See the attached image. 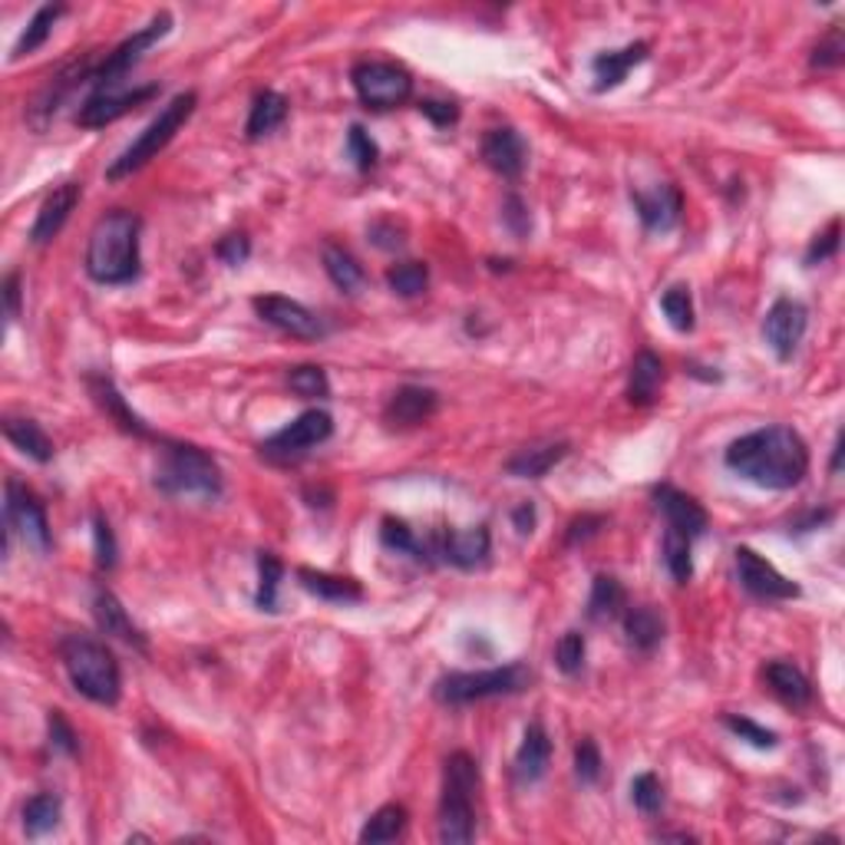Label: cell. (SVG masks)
<instances>
[{
	"label": "cell",
	"mask_w": 845,
	"mask_h": 845,
	"mask_svg": "<svg viewBox=\"0 0 845 845\" xmlns=\"http://www.w3.org/2000/svg\"><path fill=\"white\" fill-rule=\"evenodd\" d=\"M726 470L759 489H792L809 473V450L792 427H763L730 443Z\"/></svg>",
	"instance_id": "1"
},
{
	"label": "cell",
	"mask_w": 845,
	"mask_h": 845,
	"mask_svg": "<svg viewBox=\"0 0 845 845\" xmlns=\"http://www.w3.org/2000/svg\"><path fill=\"white\" fill-rule=\"evenodd\" d=\"M139 215L116 209L106 212L87 245V274L97 284H129L139 274Z\"/></svg>",
	"instance_id": "2"
},
{
	"label": "cell",
	"mask_w": 845,
	"mask_h": 845,
	"mask_svg": "<svg viewBox=\"0 0 845 845\" xmlns=\"http://www.w3.org/2000/svg\"><path fill=\"white\" fill-rule=\"evenodd\" d=\"M60 657L70 674V684L100 707H116L123 694V677L113 651L87 634H70L60 641Z\"/></svg>",
	"instance_id": "3"
},
{
	"label": "cell",
	"mask_w": 845,
	"mask_h": 845,
	"mask_svg": "<svg viewBox=\"0 0 845 845\" xmlns=\"http://www.w3.org/2000/svg\"><path fill=\"white\" fill-rule=\"evenodd\" d=\"M480 789V763L470 753H453L443 766V796H440V842L463 845L476 835L473 796Z\"/></svg>",
	"instance_id": "4"
},
{
	"label": "cell",
	"mask_w": 845,
	"mask_h": 845,
	"mask_svg": "<svg viewBox=\"0 0 845 845\" xmlns=\"http://www.w3.org/2000/svg\"><path fill=\"white\" fill-rule=\"evenodd\" d=\"M156 489L166 496H199L215 499L222 493V470L202 447L192 443H166L159 470H156Z\"/></svg>",
	"instance_id": "5"
},
{
	"label": "cell",
	"mask_w": 845,
	"mask_h": 845,
	"mask_svg": "<svg viewBox=\"0 0 845 845\" xmlns=\"http://www.w3.org/2000/svg\"><path fill=\"white\" fill-rule=\"evenodd\" d=\"M195 106H199V93H195V90H185V93L172 97L169 106H162L159 116L123 149V156L113 159V166L106 169V179H110V182H120V179L139 172L146 162H153V159L176 139V133L189 123V116L195 113Z\"/></svg>",
	"instance_id": "6"
},
{
	"label": "cell",
	"mask_w": 845,
	"mask_h": 845,
	"mask_svg": "<svg viewBox=\"0 0 845 845\" xmlns=\"http://www.w3.org/2000/svg\"><path fill=\"white\" fill-rule=\"evenodd\" d=\"M529 684H532V671L526 664H506L489 671H453L437 680L433 697L447 707H463V703L522 694Z\"/></svg>",
	"instance_id": "7"
},
{
	"label": "cell",
	"mask_w": 845,
	"mask_h": 845,
	"mask_svg": "<svg viewBox=\"0 0 845 845\" xmlns=\"http://www.w3.org/2000/svg\"><path fill=\"white\" fill-rule=\"evenodd\" d=\"M334 433V419L324 409H304L297 419H291L284 430H278L274 437H268L261 443V457L268 463H294L301 457H307L314 447L327 443Z\"/></svg>",
	"instance_id": "8"
},
{
	"label": "cell",
	"mask_w": 845,
	"mask_h": 845,
	"mask_svg": "<svg viewBox=\"0 0 845 845\" xmlns=\"http://www.w3.org/2000/svg\"><path fill=\"white\" fill-rule=\"evenodd\" d=\"M350 83L363 106L370 110H393L403 106L413 93V77L399 64L386 60H363L350 70Z\"/></svg>",
	"instance_id": "9"
},
{
	"label": "cell",
	"mask_w": 845,
	"mask_h": 845,
	"mask_svg": "<svg viewBox=\"0 0 845 845\" xmlns=\"http://www.w3.org/2000/svg\"><path fill=\"white\" fill-rule=\"evenodd\" d=\"M8 503H4V516L8 526L34 549V552H47L50 549V522H47V509L44 503L21 483V480H8Z\"/></svg>",
	"instance_id": "10"
},
{
	"label": "cell",
	"mask_w": 845,
	"mask_h": 845,
	"mask_svg": "<svg viewBox=\"0 0 845 845\" xmlns=\"http://www.w3.org/2000/svg\"><path fill=\"white\" fill-rule=\"evenodd\" d=\"M169 31H172V14L153 18L149 27H143L139 34H133L129 41H123L113 54H106V60L93 70V87H116V83L143 60V54H146L153 44H159Z\"/></svg>",
	"instance_id": "11"
},
{
	"label": "cell",
	"mask_w": 845,
	"mask_h": 845,
	"mask_svg": "<svg viewBox=\"0 0 845 845\" xmlns=\"http://www.w3.org/2000/svg\"><path fill=\"white\" fill-rule=\"evenodd\" d=\"M153 97H159V87H156V83L136 87V90H120V83H116V87H97V90L90 93V100L80 106L77 123L87 126V129L110 126V123H116L120 116L133 113L136 106H143V103L153 100Z\"/></svg>",
	"instance_id": "12"
},
{
	"label": "cell",
	"mask_w": 845,
	"mask_h": 845,
	"mask_svg": "<svg viewBox=\"0 0 845 845\" xmlns=\"http://www.w3.org/2000/svg\"><path fill=\"white\" fill-rule=\"evenodd\" d=\"M251 307L258 311V317L291 337H301V340H317L327 334V324L311 311L304 307L301 301H291V297H281V294H261L251 301Z\"/></svg>",
	"instance_id": "13"
},
{
	"label": "cell",
	"mask_w": 845,
	"mask_h": 845,
	"mask_svg": "<svg viewBox=\"0 0 845 845\" xmlns=\"http://www.w3.org/2000/svg\"><path fill=\"white\" fill-rule=\"evenodd\" d=\"M733 562H736V578H740V585H743L750 595H756V598H763V601H789V598H799V585L789 582L782 572H776V568H773L763 555H756L753 549L740 545V549L733 552Z\"/></svg>",
	"instance_id": "14"
},
{
	"label": "cell",
	"mask_w": 845,
	"mask_h": 845,
	"mask_svg": "<svg viewBox=\"0 0 845 845\" xmlns=\"http://www.w3.org/2000/svg\"><path fill=\"white\" fill-rule=\"evenodd\" d=\"M805 327H809V311H805V304H799V301H792V297H779V301L766 311L763 337H766L769 350H773L779 360H789V357L796 353V347L802 343Z\"/></svg>",
	"instance_id": "15"
},
{
	"label": "cell",
	"mask_w": 845,
	"mask_h": 845,
	"mask_svg": "<svg viewBox=\"0 0 845 845\" xmlns=\"http://www.w3.org/2000/svg\"><path fill=\"white\" fill-rule=\"evenodd\" d=\"M634 212L651 235H667L677 228L680 212H684V195L677 185H657L651 192H631Z\"/></svg>",
	"instance_id": "16"
},
{
	"label": "cell",
	"mask_w": 845,
	"mask_h": 845,
	"mask_svg": "<svg viewBox=\"0 0 845 845\" xmlns=\"http://www.w3.org/2000/svg\"><path fill=\"white\" fill-rule=\"evenodd\" d=\"M437 409H440V396H437V390L406 383V386H399V390L386 399V406H383V419H386V427H399V430H406V427H419V422H427Z\"/></svg>",
	"instance_id": "17"
},
{
	"label": "cell",
	"mask_w": 845,
	"mask_h": 845,
	"mask_svg": "<svg viewBox=\"0 0 845 845\" xmlns=\"http://www.w3.org/2000/svg\"><path fill=\"white\" fill-rule=\"evenodd\" d=\"M654 506L664 512L667 529H674V532H680L687 539H697V536L707 532L710 519H707L703 506L694 496H687V493H680L674 486H654Z\"/></svg>",
	"instance_id": "18"
},
{
	"label": "cell",
	"mask_w": 845,
	"mask_h": 845,
	"mask_svg": "<svg viewBox=\"0 0 845 845\" xmlns=\"http://www.w3.org/2000/svg\"><path fill=\"white\" fill-rule=\"evenodd\" d=\"M433 555L447 559L450 565L457 568H476L489 559V529L480 526V529H466V532H457V529H447L433 539Z\"/></svg>",
	"instance_id": "19"
},
{
	"label": "cell",
	"mask_w": 845,
	"mask_h": 845,
	"mask_svg": "<svg viewBox=\"0 0 845 845\" xmlns=\"http://www.w3.org/2000/svg\"><path fill=\"white\" fill-rule=\"evenodd\" d=\"M483 159L493 172H499L503 179H519L526 172V162H529V146L526 139L503 126V129H489L486 139H483Z\"/></svg>",
	"instance_id": "20"
},
{
	"label": "cell",
	"mask_w": 845,
	"mask_h": 845,
	"mask_svg": "<svg viewBox=\"0 0 845 845\" xmlns=\"http://www.w3.org/2000/svg\"><path fill=\"white\" fill-rule=\"evenodd\" d=\"M80 195H83V185H80V182H64V185H57V189L44 199V205H41V212H37V218H34L31 241H34V245L54 241V238L64 232L70 212L77 209Z\"/></svg>",
	"instance_id": "21"
},
{
	"label": "cell",
	"mask_w": 845,
	"mask_h": 845,
	"mask_svg": "<svg viewBox=\"0 0 845 845\" xmlns=\"http://www.w3.org/2000/svg\"><path fill=\"white\" fill-rule=\"evenodd\" d=\"M647 44L638 41V44H628L624 50H608V54H598L592 60V74H595V90L605 93V90H615L624 83V77L647 60Z\"/></svg>",
	"instance_id": "22"
},
{
	"label": "cell",
	"mask_w": 845,
	"mask_h": 845,
	"mask_svg": "<svg viewBox=\"0 0 845 845\" xmlns=\"http://www.w3.org/2000/svg\"><path fill=\"white\" fill-rule=\"evenodd\" d=\"M93 615H97V624H100L103 634L120 638V641H126V644L146 651L143 631L133 624V618L126 615V608L120 605V598H116L110 588H97V595H93Z\"/></svg>",
	"instance_id": "23"
},
{
	"label": "cell",
	"mask_w": 845,
	"mask_h": 845,
	"mask_svg": "<svg viewBox=\"0 0 845 845\" xmlns=\"http://www.w3.org/2000/svg\"><path fill=\"white\" fill-rule=\"evenodd\" d=\"M549 763H552V740L542 723H529L516 753V776L522 782H539L549 773Z\"/></svg>",
	"instance_id": "24"
},
{
	"label": "cell",
	"mask_w": 845,
	"mask_h": 845,
	"mask_svg": "<svg viewBox=\"0 0 845 845\" xmlns=\"http://www.w3.org/2000/svg\"><path fill=\"white\" fill-rule=\"evenodd\" d=\"M661 383H664V360L654 350H641L628 373V403L651 406L661 393Z\"/></svg>",
	"instance_id": "25"
},
{
	"label": "cell",
	"mask_w": 845,
	"mask_h": 845,
	"mask_svg": "<svg viewBox=\"0 0 845 845\" xmlns=\"http://www.w3.org/2000/svg\"><path fill=\"white\" fill-rule=\"evenodd\" d=\"M763 677H766L769 690H773L786 707H792V710H802V707L812 700L809 677H805L796 664H789V661H769L766 671H763Z\"/></svg>",
	"instance_id": "26"
},
{
	"label": "cell",
	"mask_w": 845,
	"mask_h": 845,
	"mask_svg": "<svg viewBox=\"0 0 845 845\" xmlns=\"http://www.w3.org/2000/svg\"><path fill=\"white\" fill-rule=\"evenodd\" d=\"M87 386H90V393H93V399L120 422V427L126 430V433H136V437H149V427L146 422L126 406V399H123V393L116 390V383L110 380V376H103V373H90L87 376Z\"/></svg>",
	"instance_id": "27"
},
{
	"label": "cell",
	"mask_w": 845,
	"mask_h": 845,
	"mask_svg": "<svg viewBox=\"0 0 845 845\" xmlns=\"http://www.w3.org/2000/svg\"><path fill=\"white\" fill-rule=\"evenodd\" d=\"M568 453V443H545V447H526L509 463L506 473L519 480H542L552 466H559Z\"/></svg>",
	"instance_id": "28"
},
{
	"label": "cell",
	"mask_w": 845,
	"mask_h": 845,
	"mask_svg": "<svg viewBox=\"0 0 845 845\" xmlns=\"http://www.w3.org/2000/svg\"><path fill=\"white\" fill-rule=\"evenodd\" d=\"M288 120V100L274 90H261L251 103L248 123H245V136L248 139H261L271 136L281 123Z\"/></svg>",
	"instance_id": "29"
},
{
	"label": "cell",
	"mask_w": 845,
	"mask_h": 845,
	"mask_svg": "<svg viewBox=\"0 0 845 845\" xmlns=\"http://www.w3.org/2000/svg\"><path fill=\"white\" fill-rule=\"evenodd\" d=\"M4 437H8L21 453H27L31 460H37V463H50V460H54V443H50V437L37 427L34 419L8 416V419H4Z\"/></svg>",
	"instance_id": "30"
},
{
	"label": "cell",
	"mask_w": 845,
	"mask_h": 845,
	"mask_svg": "<svg viewBox=\"0 0 845 845\" xmlns=\"http://www.w3.org/2000/svg\"><path fill=\"white\" fill-rule=\"evenodd\" d=\"M297 578L311 595L334 601V605H350V601L363 598V588L353 578H340V575H327V572H314V568H301Z\"/></svg>",
	"instance_id": "31"
},
{
	"label": "cell",
	"mask_w": 845,
	"mask_h": 845,
	"mask_svg": "<svg viewBox=\"0 0 845 845\" xmlns=\"http://www.w3.org/2000/svg\"><path fill=\"white\" fill-rule=\"evenodd\" d=\"M624 634L638 651H654L664 641V618L647 605L628 608L624 611Z\"/></svg>",
	"instance_id": "32"
},
{
	"label": "cell",
	"mask_w": 845,
	"mask_h": 845,
	"mask_svg": "<svg viewBox=\"0 0 845 845\" xmlns=\"http://www.w3.org/2000/svg\"><path fill=\"white\" fill-rule=\"evenodd\" d=\"M624 598H628V595H624V588H621L618 578L598 575V578L592 582V595H588V618L598 621V624L615 621V618L624 611Z\"/></svg>",
	"instance_id": "33"
},
{
	"label": "cell",
	"mask_w": 845,
	"mask_h": 845,
	"mask_svg": "<svg viewBox=\"0 0 845 845\" xmlns=\"http://www.w3.org/2000/svg\"><path fill=\"white\" fill-rule=\"evenodd\" d=\"M67 14V8L64 4H47V8H41L34 18H31V24H27V31L21 34V41L14 44V60H21V57H31L34 50H41L47 41H50V34H54V27H57V21Z\"/></svg>",
	"instance_id": "34"
},
{
	"label": "cell",
	"mask_w": 845,
	"mask_h": 845,
	"mask_svg": "<svg viewBox=\"0 0 845 845\" xmlns=\"http://www.w3.org/2000/svg\"><path fill=\"white\" fill-rule=\"evenodd\" d=\"M324 271L327 278L343 291V294H353L357 288H363L367 274H363V264L340 245H327L324 248Z\"/></svg>",
	"instance_id": "35"
},
{
	"label": "cell",
	"mask_w": 845,
	"mask_h": 845,
	"mask_svg": "<svg viewBox=\"0 0 845 845\" xmlns=\"http://www.w3.org/2000/svg\"><path fill=\"white\" fill-rule=\"evenodd\" d=\"M406 809L399 802H386L367 819V825L360 829V842H396L406 832Z\"/></svg>",
	"instance_id": "36"
},
{
	"label": "cell",
	"mask_w": 845,
	"mask_h": 845,
	"mask_svg": "<svg viewBox=\"0 0 845 845\" xmlns=\"http://www.w3.org/2000/svg\"><path fill=\"white\" fill-rule=\"evenodd\" d=\"M60 812H64L60 796H54V792H37V796L27 799V805H24V832H27L31 838H41V835L54 832L57 822H60Z\"/></svg>",
	"instance_id": "37"
},
{
	"label": "cell",
	"mask_w": 845,
	"mask_h": 845,
	"mask_svg": "<svg viewBox=\"0 0 845 845\" xmlns=\"http://www.w3.org/2000/svg\"><path fill=\"white\" fill-rule=\"evenodd\" d=\"M380 542H383L390 552H399V555H409V559H416V562H427V565H430L433 549L422 545V542L413 536V529H409L406 522H399V519H383Z\"/></svg>",
	"instance_id": "38"
},
{
	"label": "cell",
	"mask_w": 845,
	"mask_h": 845,
	"mask_svg": "<svg viewBox=\"0 0 845 845\" xmlns=\"http://www.w3.org/2000/svg\"><path fill=\"white\" fill-rule=\"evenodd\" d=\"M386 284L399 297H416V294L427 291V284H430V268L422 264V261H399V264H393L386 271Z\"/></svg>",
	"instance_id": "39"
},
{
	"label": "cell",
	"mask_w": 845,
	"mask_h": 845,
	"mask_svg": "<svg viewBox=\"0 0 845 845\" xmlns=\"http://www.w3.org/2000/svg\"><path fill=\"white\" fill-rule=\"evenodd\" d=\"M690 542L687 536L667 529L664 536V562H667V572L677 585H687L694 578V559H690Z\"/></svg>",
	"instance_id": "40"
},
{
	"label": "cell",
	"mask_w": 845,
	"mask_h": 845,
	"mask_svg": "<svg viewBox=\"0 0 845 845\" xmlns=\"http://www.w3.org/2000/svg\"><path fill=\"white\" fill-rule=\"evenodd\" d=\"M281 575H284V565L271 555V552H261L258 555V595H255V605L261 611H278V585H281Z\"/></svg>",
	"instance_id": "41"
},
{
	"label": "cell",
	"mask_w": 845,
	"mask_h": 845,
	"mask_svg": "<svg viewBox=\"0 0 845 845\" xmlns=\"http://www.w3.org/2000/svg\"><path fill=\"white\" fill-rule=\"evenodd\" d=\"M661 311H664V317L671 320L674 330H680V334L694 330V301H690V291L684 284H674L661 294Z\"/></svg>",
	"instance_id": "42"
},
{
	"label": "cell",
	"mask_w": 845,
	"mask_h": 845,
	"mask_svg": "<svg viewBox=\"0 0 845 845\" xmlns=\"http://www.w3.org/2000/svg\"><path fill=\"white\" fill-rule=\"evenodd\" d=\"M288 386L297 393V396H307V399H324L330 396V380L320 367L314 363H304V367H294L288 373Z\"/></svg>",
	"instance_id": "43"
},
{
	"label": "cell",
	"mask_w": 845,
	"mask_h": 845,
	"mask_svg": "<svg viewBox=\"0 0 845 845\" xmlns=\"http://www.w3.org/2000/svg\"><path fill=\"white\" fill-rule=\"evenodd\" d=\"M723 726H726L733 736L746 740L750 746H759V750H773V746H776V733H773V730H766V726H759V723H756V720H750V717L726 713V717H723Z\"/></svg>",
	"instance_id": "44"
},
{
	"label": "cell",
	"mask_w": 845,
	"mask_h": 845,
	"mask_svg": "<svg viewBox=\"0 0 845 845\" xmlns=\"http://www.w3.org/2000/svg\"><path fill=\"white\" fill-rule=\"evenodd\" d=\"M631 799H634V805H638L644 815L661 812V805H664V786H661V779H657L654 773L634 776V782H631Z\"/></svg>",
	"instance_id": "45"
},
{
	"label": "cell",
	"mask_w": 845,
	"mask_h": 845,
	"mask_svg": "<svg viewBox=\"0 0 845 845\" xmlns=\"http://www.w3.org/2000/svg\"><path fill=\"white\" fill-rule=\"evenodd\" d=\"M347 149H350V159H353V166H357L360 172H370V169L376 166V159H380L376 143L370 139V133H367L360 123L350 126V133H347Z\"/></svg>",
	"instance_id": "46"
},
{
	"label": "cell",
	"mask_w": 845,
	"mask_h": 845,
	"mask_svg": "<svg viewBox=\"0 0 845 845\" xmlns=\"http://www.w3.org/2000/svg\"><path fill=\"white\" fill-rule=\"evenodd\" d=\"M555 664H559V671L568 674V677L582 674V667H585V638H582L578 631L562 634V641H559V647H555Z\"/></svg>",
	"instance_id": "47"
},
{
	"label": "cell",
	"mask_w": 845,
	"mask_h": 845,
	"mask_svg": "<svg viewBox=\"0 0 845 845\" xmlns=\"http://www.w3.org/2000/svg\"><path fill=\"white\" fill-rule=\"evenodd\" d=\"M93 542H97V565L103 572H110L116 565V536H113V526L103 512L93 516Z\"/></svg>",
	"instance_id": "48"
},
{
	"label": "cell",
	"mask_w": 845,
	"mask_h": 845,
	"mask_svg": "<svg viewBox=\"0 0 845 845\" xmlns=\"http://www.w3.org/2000/svg\"><path fill=\"white\" fill-rule=\"evenodd\" d=\"M575 776L582 782H598V776H601V750L592 736H585L575 746Z\"/></svg>",
	"instance_id": "49"
},
{
	"label": "cell",
	"mask_w": 845,
	"mask_h": 845,
	"mask_svg": "<svg viewBox=\"0 0 845 845\" xmlns=\"http://www.w3.org/2000/svg\"><path fill=\"white\" fill-rule=\"evenodd\" d=\"M842 50H845V44H842V31H838V27H832V31L825 34V41H819V47H815V54H812V67H819V70H832V67H838V64H842Z\"/></svg>",
	"instance_id": "50"
},
{
	"label": "cell",
	"mask_w": 845,
	"mask_h": 845,
	"mask_svg": "<svg viewBox=\"0 0 845 845\" xmlns=\"http://www.w3.org/2000/svg\"><path fill=\"white\" fill-rule=\"evenodd\" d=\"M47 726H50V743L60 750V753H67V756H74L77 750H80V743H77V733H74V726L67 723V717L60 713V710H50V717H47Z\"/></svg>",
	"instance_id": "51"
},
{
	"label": "cell",
	"mask_w": 845,
	"mask_h": 845,
	"mask_svg": "<svg viewBox=\"0 0 845 845\" xmlns=\"http://www.w3.org/2000/svg\"><path fill=\"white\" fill-rule=\"evenodd\" d=\"M838 235H842V225H838V222H832L822 235H815V241H812L809 251H805V264H819V261L832 258V255L838 251Z\"/></svg>",
	"instance_id": "52"
},
{
	"label": "cell",
	"mask_w": 845,
	"mask_h": 845,
	"mask_svg": "<svg viewBox=\"0 0 845 845\" xmlns=\"http://www.w3.org/2000/svg\"><path fill=\"white\" fill-rule=\"evenodd\" d=\"M503 222L512 228L516 238H526V235H529L532 222H529V209H526V202H522L519 195H509V199L503 202Z\"/></svg>",
	"instance_id": "53"
},
{
	"label": "cell",
	"mask_w": 845,
	"mask_h": 845,
	"mask_svg": "<svg viewBox=\"0 0 845 845\" xmlns=\"http://www.w3.org/2000/svg\"><path fill=\"white\" fill-rule=\"evenodd\" d=\"M215 255H218L228 268H238V264H245V261H248V255H251V241H248L245 235H228V238H222V241H218Z\"/></svg>",
	"instance_id": "54"
},
{
	"label": "cell",
	"mask_w": 845,
	"mask_h": 845,
	"mask_svg": "<svg viewBox=\"0 0 845 845\" xmlns=\"http://www.w3.org/2000/svg\"><path fill=\"white\" fill-rule=\"evenodd\" d=\"M419 113L427 116L433 126H440V129H447V126H453L460 120V106L457 103H443V100H422Z\"/></svg>",
	"instance_id": "55"
},
{
	"label": "cell",
	"mask_w": 845,
	"mask_h": 845,
	"mask_svg": "<svg viewBox=\"0 0 845 845\" xmlns=\"http://www.w3.org/2000/svg\"><path fill=\"white\" fill-rule=\"evenodd\" d=\"M601 526H605V516H582V519H575V522L568 526L565 542H568V545L588 542L592 536H598V532H601Z\"/></svg>",
	"instance_id": "56"
},
{
	"label": "cell",
	"mask_w": 845,
	"mask_h": 845,
	"mask_svg": "<svg viewBox=\"0 0 845 845\" xmlns=\"http://www.w3.org/2000/svg\"><path fill=\"white\" fill-rule=\"evenodd\" d=\"M4 307H8V320L21 317V274L18 271H11L4 278Z\"/></svg>",
	"instance_id": "57"
},
{
	"label": "cell",
	"mask_w": 845,
	"mask_h": 845,
	"mask_svg": "<svg viewBox=\"0 0 845 845\" xmlns=\"http://www.w3.org/2000/svg\"><path fill=\"white\" fill-rule=\"evenodd\" d=\"M512 522H516L519 536H532V532H536V506H532V503H522V506L512 512Z\"/></svg>",
	"instance_id": "58"
},
{
	"label": "cell",
	"mask_w": 845,
	"mask_h": 845,
	"mask_svg": "<svg viewBox=\"0 0 845 845\" xmlns=\"http://www.w3.org/2000/svg\"><path fill=\"white\" fill-rule=\"evenodd\" d=\"M838 460H842V437L835 440V450H832V473H838Z\"/></svg>",
	"instance_id": "59"
}]
</instances>
